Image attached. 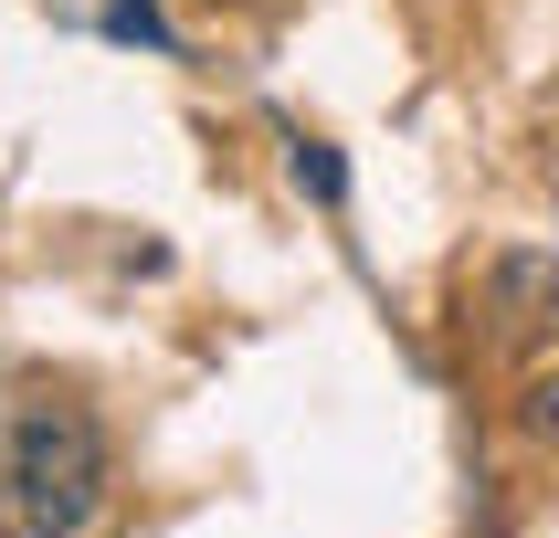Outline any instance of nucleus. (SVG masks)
<instances>
[{"label": "nucleus", "instance_id": "obj_1", "mask_svg": "<svg viewBox=\"0 0 559 538\" xmlns=\"http://www.w3.org/2000/svg\"><path fill=\"white\" fill-rule=\"evenodd\" d=\"M106 433H95L74 402H32L0 443V506H11V528L22 538H85L106 517Z\"/></svg>", "mask_w": 559, "mask_h": 538}, {"label": "nucleus", "instance_id": "obj_2", "mask_svg": "<svg viewBox=\"0 0 559 538\" xmlns=\"http://www.w3.org/2000/svg\"><path fill=\"white\" fill-rule=\"evenodd\" d=\"M296 190H317V201H338V190H348V169H338V158H328V148L307 138V148H296Z\"/></svg>", "mask_w": 559, "mask_h": 538}, {"label": "nucleus", "instance_id": "obj_3", "mask_svg": "<svg viewBox=\"0 0 559 538\" xmlns=\"http://www.w3.org/2000/svg\"><path fill=\"white\" fill-rule=\"evenodd\" d=\"M106 22H117L127 43H169V32H158V11H148V0H106Z\"/></svg>", "mask_w": 559, "mask_h": 538}, {"label": "nucleus", "instance_id": "obj_4", "mask_svg": "<svg viewBox=\"0 0 559 538\" xmlns=\"http://www.w3.org/2000/svg\"><path fill=\"white\" fill-rule=\"evenodd\" d=\"M538 443H549V454H559V380H549V391H538Z\"/></svg>", "mask_w": 559, "mask_h": 538}, {"label": "nucleus", "instance_id": "obj_5", "mask_svg": "<svg viewBox=\"0 0 559 538\" xmlns=\"http://www.w3.org/2000/svg\"><path fill=\"white\" fill-rule=\"evenodd\" d=\"M0 538H22V528H11V506H0Z\"/></svg>", "mask_w": 559, "mask_h": 538}]
</instances>
